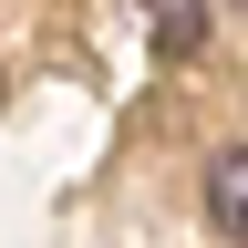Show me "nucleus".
Wrapping results in <instances>:
<instances>
[{"mask_svg": "<svg viewBox=\"0 0 248 248\" xmlns=\"http://www.w3.org/2000/svg\"><path fill=\"white\" fill-rule=\"evenodd\" d=\"M207 228L228 248H248V145H217L207 155Z\"/></svg>", "mask_w": 248, "mask_h": 248, "instance_id": "f257e3e1", "label": "nucleus"}, {"mask_svg": "<svg viewBox=\"0 0 248 248\" xmlns=\"http://www.w3.org/2000/svg\"><path fill=\"white\" fill-rule=\"evenodd\" d=\"M135 11H145V31H155L166 62H197L207 52V0H135Z\"/></svg>", "mask_w": 248, "mask_h": 248, "instance_id": "f03ea898", "label": "nucleus"}]
</instances>
